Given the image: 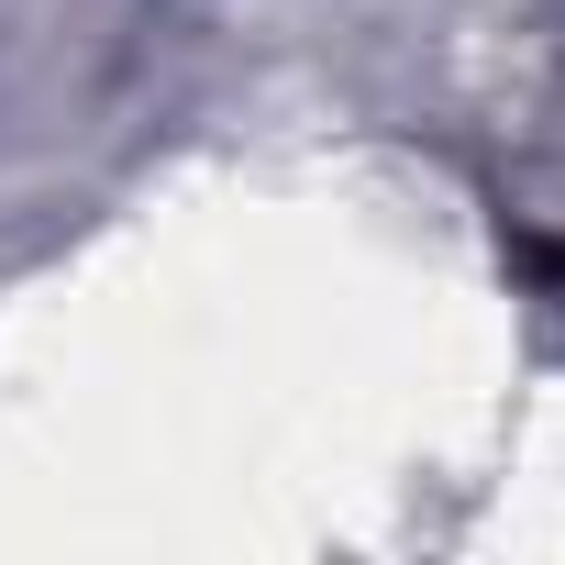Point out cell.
<instances>
[{
  "mask_svg": "<svg viewBox=\"0 0 565 565\" xmlns=\"http://www.w3.org/2000/svg\"><path fill=\"white\" fill-rule=\"evenodd\" d=\"M543 277H554V289H565V244H554V255H543Z\"/></svg>",
  "mask_w": 565,
  "mask_h": 565,
  "instance_id": "obj_1",
  "label": "cell"
}]
</instances>
